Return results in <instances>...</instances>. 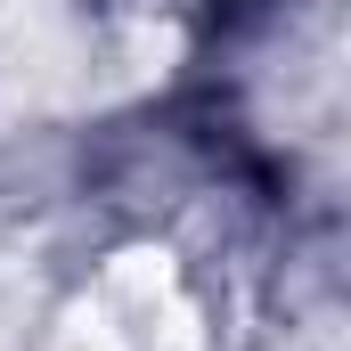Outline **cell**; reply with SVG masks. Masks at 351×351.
Here are the masks:
<instances>
[{
  "label": "cell",
  "instance_id": "6da1fadb",
  "mask_svg": "<svg viewBox=\"0 0 351 351\" xmlns=\"http://www.w3.org/2000/svg\"><path fill=\"white\" fill-rule=\"evenodd\" d=\"M196 302L164 254H123L66 311L58 351H196Z\"/></svg>",
  "mask_w": 351,
  "mask_h": 351
}]
</instances>
